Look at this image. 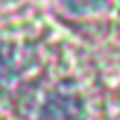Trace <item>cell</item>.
I'll return each mask as SVG.
<instances>
[{"mask_svg": "<svg viewBox=\"0 0 120 120\" xmlns=\"http://www.w3.org/2000/svg\"><path fill=\"white\" fill-rule=\"evenodd\" d=\"M40 120H85L82 101L68 92H54L45 101L40 111Z\"/></svg>", "mask_w": 120, "mask_h": 120, "instance_id": "obj_1", "label": "cell"}, {"mask_svg": "<svg viewBox=\"0 0 120 120\" xmlns=\"http://www.w3.org/2000/svg\"><path fill=\"white\" fill-rule=\"evenodd\" d=\"M64 3L71 7V10H97L101 5H106V0H64Z\"/></svg>", "mask_w": 120, "mask_h": 120, "instance_id": "obj_2", "label": "cell"}]
</instances>
